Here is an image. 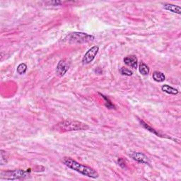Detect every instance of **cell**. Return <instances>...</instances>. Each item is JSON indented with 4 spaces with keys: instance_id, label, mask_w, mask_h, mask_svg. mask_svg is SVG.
Instances as JSON below:
<instances>
[{
    "instance_id": "obj_1",
    "label": "cell",
    "mask_w": 181,
    "mask_h": 181,
    "mask_svg": "<svg viewBox=\"0 0 181 181\" xmlns=\"http://www.w3.org/2000/svg\"><path fill=\"white\" fill-rule=\"evenodd\" d=\"M62 162L66 166L74 170V171L79 173V174L85 175V176L94 178V179L97 178L99 176L98 172L94 169H92V168L89 166H85V165L79 164L75 160H74V159L69 158V157H65L63 159Z\"/></svg>"
},
{
    "instance_id": "obj_2",
    "label": "cell",
    "mask_w": 181,
    "mask_h": 181,
    "mask_svg": "<svg viewBox=\"0 0 181 181\" xmlns=\"http://www.w3.org/2000/svg\"><path fill=\"white\" fill-rule=\"evenodd\" d=\"M88 129H89V127L84 122L70 120L61 121L52 127V130L59 132L79 131V130H86Z\"/></svg>"
},
{
    "instance_id": "obj_3",
    "label": "cell",
    "mask_w": 181,
    "mask_h": 181,
    "mask_svg": "<svg viewBox=\"0 0 181 181\" xmlns=\"http://www.w3.org/2000/svg\"><path fill=\"white\" fill-rule=\"evenodd\" d=\"M95 37L89 34L81 33V32H74L71 33L66 37L65 40L66 41L70 42V43H86L94 41Z\"/></svg>"
},
{
    "instance_id": "obj_4",
    "label": "cell",
    "mask_w": 181,
    "mask_h": 181,
    "mask_svg": "<svg viewBox=\"0 0 181 181\" xmlns=\"http://www.w3.org/2000/svg\"><path fill=\"white\" fill-rule=\"evenodd\" d=\"M30 175V171H23L21 169L14 170V171H8L1 173L0 178L2 180H14L25 178Z\"/></svg>"
},
{
    "instance_id": "obj_5",
    "label": "cell",
    "mask_w": 181,
    "mask_h": 181,
    "mask_svg": "<svg viewBox=\"0 0 181 181\" xmlns=\"http://www.w3.org/2000/svg\"><path fill=\"white\" fill-rule=\"evenodd\" d=\"M99 47L98 46H94L91 48H90L84 55L83 59H82V62L84 65H87L92 62L95 59V56L97 55Z\"/></svg>"
},
{
    "instance_id": "obj_6",
    "label": "cell",
    "mask_w": 181,
    "mask_h": 181,
    "mask_svg": "<svg viewBox=\"0 0 181 181\" xmlns=\"http://www.w3.org/2000/svg\"><path fill=\"white\" fill-rule=\"evenodd\" d=\"M70 62H68L66 59L61 60L58 65L57 66V69H56V72H57V75L60 76H62L66 73V71L69 70L70 68Z\"/></svg>"
},
{
    "instance_id": "obj_7",
    "label": "cell",
    "mask_w": 181,
    "mask_h": 181,
    "mask_svg": "<svg viewBox=\"0 0 181 181\" xmlns=\"http://www.w3.org/2000/svg\"><path fill=\"white\" fill-rule=\"evenodd\" d=\"M130 156L134 159L135 161L139 162L141 164H149V158L145 154L140 152H133L130 154Z\"/></svg>"
},
{
    "instance_id": "obj_8",
    "label": "cell",
    "mask_w": 181,
    "mask_h": 181,
    "mask_svg": "<svg viewBox=\"0 0 181 181\" xmlns=\"http://www.w3.org/2000/svg\"><path fill=\"white\" fill-rule=\"evenodd\" d=\"M124 62L130 67L132 69H137L138 60L135 55H129L124 58Z\"/></svg>"
},
{
    "instance_id": "obj_9",
    "label": "cell",
    "mask_w": 181,
    "mask_h": 181,
    "mask_svg": "<svg viewBox=\"0 0 181 181\" xmlns=\"http://www.w3.org/2000/svg\"><path fill=\"white\" fill-rule=\"evenodd\" d=\"M164 9L170 11L171 12L175 13V14H180L181 13V9L180 6H178V5L175 4H165L164 5Z\"/></svg>"
},
{
    "instance_id": "obj_10",
    "label": "cell",
    "mask_w": 181,
    "mask_h": 181,
    "mask_svg": "<svg viewBox=\"0 0 181 181\" xmlns=\"http://www.w3.org/2000/svg\"><path fill=\"white\" fill-rule=\"evenodd\" d=\"M161 90H163L164 92L168 94H171V95H177L178 94V90L175 89V88L170 86L169 85L164 84L161 86Z\"/></svg>"
},
{
    "instance_id": "obj_11",
    "label": "cell",
    "mask_w": 181,
    "mask_h": 181,
    "mask_svg": "<svg viewBox=\"0 0 181 181\" xmlns=\"http://www.w3.org/2000/svg\"><path fill=\"white\" fill-rule=\"evenodd\" d=\"M153 79L156 82H163L165 81V79H166V76H165L164 74L161 72V71H154L153 73Z\"/></svg>"
},
{
    "instance_id": "obj_12",
    "label": "cell",
    "mask_w": 181,
    "mask_h": 181,
    "mask_svg": "<svg viewBox=\"0 0 181 181\" xmlns=\"http://www.w3.org/2000/svg\"><path fill=\"white\" fill-rule=\"evenodd\" d=\"M139 72L142 74V75L146 76V75H148L149 74L150 69L147 65H146L145 63L141 62L139 64Z\"/></svg>"
},
{
    "instance_id": "obj_13",
    "label": "cell",
    "mask_w": 181,
    "mask_h": 181,
    "mask_svg": "<svg viewBox=\"0 0 181 181\" xmlns=\"http://www.w3.org/2000/svg\"><path fill=\"white\" fill-rule=\"evenodd\" d=\"M139 121H140L141 125H142L144 127V128H146V130H149V132L154 133V135H157V136H159V137H165V136H163L162 135H161L160 133L157 132L156 130H155L154 129H153L152 127H150L149 125L148 124H146V122H144L143 120H139Z\"/></svg>"
},
{
    "instance_id": "obj_14",
    "label": "cell",
    "mask_w": 181,
    "mask_h": 181,
    "mask_svg": "<svg viewBox=\"0 0 181 181\" xmlns=\"http://www.w3.org/2000/svg\"><path fill=\"white\" fill-rule=\"evenodd\" d=\"M100 95H101V97H102L103 99L105 100V106L107 107L109 109H115V105H114L113 103H111V101L110 100V99H109L108 98H107L106 96H105L104 95H103V94H99Z\"/></svg>"
},
{
    "instance_id": "obj_15",
    "label": "cell",
    "mask_w": 181,
    "mask_h": 181,
    "mask_svg": "<svg viewBox=\"0 0 181 181\" xmlns=\"http://www.w3.org/2000/svg\"><path fill=\"white\" fill-rule=\"evenodd\" d=\"M26 70H27V66L25 63H21L17 67V72L19 74H25Z\"/></svg>"
},
{
    "instance_id": "obj_16",
    "label": "cell",
    "mask_w": 181,
    "mask_h": 181,
    "mask_svg": "<svg viewBox=\"0 0 181 181\" xmlns=\"http://www.w3.org/2000/svg\"><path fill=\"white\" fill-rule=\"evenodd\" d=\"M120 72L121 74L122 75H125V76H132V71L130 70L129 69H127L126 67H124V66H122V67L120 68Z\"/></svg>"
},
{
    "instance_id": "obj_17",
    "label": "cell",
    "mask_w": 181,
    "mask_h": 181,
    "mask_svg": "<svg viewBox=\"0 0 181 181\" xmlns=\"http://www.w3.org/2000/svg\"><path fill=\"white\" fill-rule=\"evenodd\" d=\"M0 155H1V159H0V162H1V165H4L7 162V152L3 150L0 151Z\"/></svg>"
},
{
    "instance_id": "obj_18",
    "label": "cell",
    "mask_w": 181,
    "mask_h": 181,
    "mask_svg": "<svg viewBox=\"0 0 181 181\" xmlns=\"http://www.w3.org/2000/svg\"><path fill=\"white\" fill-rule=\"evenodd\" d=\"M118 164H119V166H121L122 168H125L126 166L125 161L123 159H121V158L118 159Z\"/></svg>"
},
{
    "instance_id": "obj_19",
    "label": "cell",
    "mask_w": 181,
    "mask_h": 181,
    "mask_svg": "<svg viewBox=\"0 0 181 181\" xmlns=\"http://www.w3.org/2000/svg\"><path fill=\"white\" fill-rule=\"evenodd\" d=\"M48 3L51 4H54V6H58V5L62 4V2L60 1H54V2H49Z\"/></svg>"
}]
</instances>
